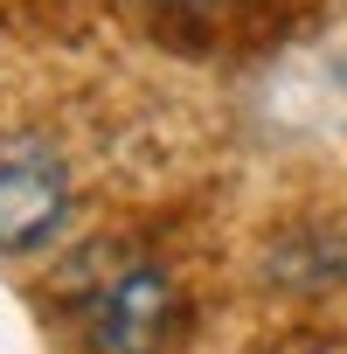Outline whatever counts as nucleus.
Listing matches in <instances>:
<instances>
[{
	"label": "nucleus",
	"mask_w": 347,
	"mask_h": 354,
	"mask_svg": "<svg viewBox=\"0 0 347 354\" xmlns=\"http://www.w3.org/2000/svg\"><path fill=\"white\" fill-rule=\"evenodd\" d=\"M63 319L91 354H160L188 326V292L132 243H91L63 264Z\"/></svg>",
	"instance_id": "f257e3e1"
},
{
	"label": "nucleus",
	"mask_w": 347,
	"mask_h": 354,
	"mask_svg": "<svg viewBox=\"0 0 347 354\" xmlns=\"http://www.w3.org/2000/svg\"><path fill=\"white\" fill-rule=\"evenodd\" d=\"M63 223H70V160L35 132H8L0 139V257L56 243Z\"/></svg>",
	"instance_id": "f03ea898"
}]
</instances>
